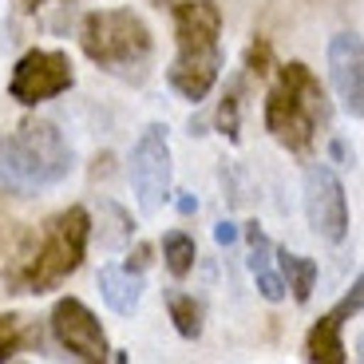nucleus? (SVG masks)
Segmentation results:
<instances>
[{
  "instance_id": "1",
  "label": "nucleus",
  "mask_w": 364,
  "mask_h": 364,
  "mask_svg": "<svg viewBox=\"0 0 364 364\" xmlns=\"http://www.w3.org/2000/svg\"><path fill=\"white\" fill-rule=\"evenodd\" d=\"M91 237V214L83 206H68L40 234H24L4 265L9 293H52L83 265Z\"/></svg>"
},
{
  "instance_id": "2",
  "label": "nucleus",
  "mask_w": 364,
  "mask_h": 364,
  "mask_svg": "<svg viewBox=\"0 0 364 364\" xmlns=\"http://www.w3.org/2000/svg\"><path fill=\"white\" fill-rule=\"evenodd\" d=\"M72 174V143L52 119H24L0 135V191L28 198Z\"/></svg>"
},
{
  "instance_id": "3",
  "label": "nucleus",
  "mask_w": 364,
  "mask_h": 364,
  "mask_svg": "<svg viewBox=\"0 0 364 364\" xmlns=\"http://www.w3.org/2000/svg\"><path fill=\"white\" fill-rule=\"evenodd\" d=\"M328 123V95L313 68L301 60L277 64V75L265 95V131H269L285 151L305 155L317 143V131Z\"/></svg>"
},
{
  "instance_id": "4",
  "label": "nucleus",
  "mask_w": 364,
  "mask_h": 364,
  "mask_svg": "<svg viewBox=\"0 0 364 364\" xmlns=\"http://www.w3.org/2000/svg\"><path fill=\"white\" fill-rule=\"evenodd\" d=\"M80 48L91 64H100L103 72H143L151 52H155V36L143 24V16L131 9H95L80 20Z\"/></svg>"
},
{
  "instance_id": "5",
  "label": "nucleus",
  "mask_w": 364,
  "mask_h": 364,
  "mask_svg": "<svg viewBox=\"0 0 364 364\" xmlns=\"http://www.w3.org/2000/svg\"><path fill=\"white\" fill-rule=\"evenodd\" d=\"M127 174H131V191H135L143 214H159L171 202L174 191H171V143H166V127L151 123L135 139Z\"/></svg>"
},
{
  "instance_id": "6",
  "label": "nucleus",
  "mask_w": 364,
  "mask_h": 364,
  "mask_svg": "<svg viewBox=\"0 0 364 364\" xmlns=\"http://www.w3.org/2000/svg\"><path fill=\"white\" fill-rule=\"evenodd\" d=\"M75 83L72 72V60L64 52H48V48H32L16 60L12 68V80H9V95L24 107H36L44 100H55L64 95L68 87Z\"/></svg>"
},
{
  "instance_id": "7",
  "label": "nucleus",
  "mask_w": 364,
  "mask_h": 364,
  "mask_svg": "<svg viewBox=\"0 0 364 364\" xmlns=\"http://www.w3.org/2000/svg\"><path fill=\"white\" fill-rule=\"evenodd\" d=\"M305 218H309L313 234L341 246L348 237V198L341 186L337 171L325 163H313L305 171Z\"/></svg>"
},
{
  "instance_id": "8",
  "label": "nucleus",
  "mask_w": 364,
  "mask_h": 364,
  "mask_svg": "<svg viewBox=\"0 0 364 364\" xmlns=\"http://www.w3.org/2000/svg\"><path fill=\"white\" fill-rule=\"evenodd\" d=\"M48 325H52V337L60 341V348H64L68 356H75V360H107L111 356L107 333H103L100 317H95L80 297L55 301Z\"/></svg>"
},
{
  "instance_id": "9",
  "label": "nucleus",
  "mask_w": 364,
  "mask_h": 364,
  "mask_svg": "<svg viewBox=\"0 0 364 364\" xmlns=\"http://www.w3.org/2000/svg\"><path fill=\"white\" fill-rule=\"evenodd\" d=\"M328 75H333L341 107L353 119H360L364 115V48L356 32H337L328 40Z\"/></svg>"
},
{
  "instance_id": "10",
  "label": "nucleus",
  "mask_w": 364,
  "mask_h": 364,
  "mask_svg": "<svg viewBox=\"0 0 364 364\" xmlns=\"http://www.w3.org/2000/svg\"><path fill=\"white\" fill-rule=\"evenodd\" d=\"M174 40L182 55H222V9L214 0H178L174 4Z\"/></svg>"
},
{
  "instance_id": "11",
  "label": "nucleus",
  "mask_w": 364,
  "mask_h": 364,
  "mask_svg": "<svg viewBox=\"0 0 364 364\" xmlns=\"http://www.w3.org/2000/svg\"><path fill=\"white\" fill-rule=\"evenodd\" d=\"M222 75V55H174L166 68V83L174 95H182L186 103H202L214 91Z\"/></svg>"
},
{
  "instance_id": "12",
  "label": "nucleus",
  "mask_w": 364,
  "mask_h": 364,
  "mask_svg": "<svg viewBox=\"0 0 364 364\" xmlns=\"http://www.w3.org/2000/svg\"><path fill=\"white\" fill-rule=\"evenodd\" d=\"M246 242H250V273H254L257 282V293H262L265 301H285V277L282 269H277V257H273V242L265 237V230L257 226V222H246Z\"/></svg>"
},
{
  "instance_id": "13",
  "label": "nucleus",
  "mask_w": 364,
  "mask_h": 364,
  "mask_svg": "<svg viewBox=\"0 0 364 364\" xmlns=\"http://www.w3.org/2000/svg\"><path fill=\"white\" fill-rule=\"evenodd\" d=\"M100 297L119 317H131L143 301V273L131 265H103L100 269Z\"/></svg>"
},
{
  "instance_id": "14",
  "label": "nucleus",
  "mask_w": 364,
  "mask_h": 364,
  "mask_svg": "<svg viewBox=\"0 0 364 364\" xmlns=\"http://www.w3.org/2000/svg\"><path fill=\"white\" fill-rule=\"evenodd\" d=\"M273 257H277V269H282V277H285V289H293V301L305 305V301L313 297V289H317L321 265L313 262V257L289 254V250H282V246H273Z\"/></svg>"
},
{
  "instance_id": "15",
  "label": "nucleus",
  "mask_w": 364,
  "mask_h": 364,
  "mask_svg": "<svg viewBox=\"0 0 364 364\" xmlns=\"http://www.w3.org/2000/svg\"><path fill=\"white\" fill-rule=\"evenodd\" d=\"M341 328L345 325H341L333 313H325V317L309 328V337H305V353H309V360H317V364H345L348 360L345 341H341Z\"/></svg>"
},
{
  "instance_id": "16",
  "label": "nucleus",
  "mask_w": 364,
  "mask_h": 364,
  "mask_svg": "<svg viewBox=\"0 0 364 364\" xmlns=\"http://www.w3.org/2000/svg\"><path fill=\"white\" fill-rule=\"evenodd\" d=\"M44 333L32 317H20V313H0V360H12L24 348H40Z\"/></svg>"
},
{
  "instance_id": "17",
  "label": "nucleus",
  "mask_w": 364,
  "mask_h": 364,
  "mask_svg": "<svg viewBox=\"0 0 364 364\" xmlns=\"http://www.w3.org/2000/svg\"><path fill=\"white\" fill-rule=\"evenodd\" d=\"M163 262L171 269V277H191L194 273V262H198V246H194V237L186 230H171L163 234Z\"/></svg>"
},
{
  "instance_id": "18",
  "label": "nucleus",
  "mask_w": 364,
  "mask_h": 364,
  "mask_svg": "<svg viewBox=\"0 0 364 364\" xmlns=\"http://www.w3.org/2000/svg\"><path fill=\"white\" fill-rule=\"evenodd\" d=\"M166 313H171L174 328H178L182 341H198L202 337V309L191 293H178V289H166Z\"/></svg>"
},
{
  "instance_id": "19",
  "label": "nucleus",
  "mask_w": 364,
  "mask_h": 364,
  "mask_svg": "<svg viewBox=\"0 0 364 364\" xmlns=\"http://www.w3.org/2000/svg\"><path fill=\"white\" fill-rule=\"evenodd\" d=\"M218 131L230 139V143L242 139V83H230V91L222 95V103H218Z\"/></svg>"
},
{
  "instance_id": "20",
  "label": "nucleus",
  "mask_w": 364,
  "mask_h": 364,
  "mask_svg": "<svg viewBox=\"0 0 364 364\" xmlns=\"http://www.w3.org/2000/svg\"><path fill=\"white\" fill-rule=\"evenodd\" d=\"M246 68H250L254 75H269V72H273V48H269V40H254V44H250Z\"/></svg>"
},
{
  "instance_id": "21",
  "label": "nucleus",
  "mask_w": 364,
  "mask_h": 364,
  "mask_svg": "<svg viewBox=\"0 0 364 364\" xmlns=\"http://www.w3.org/2000/svg\"><path fill=\"white\" fill-rule=\"evenodd\" d=\"M360 297H364V277H356V282H353V293H345V297H341V305L333 309V317H337L341 325H345L348 317H356V313H360Z\"/></svg>"
},
{
  "instance_id": "22",
  "label": "nucleus",
  "mask_w": 364,
  "mask_h": 364,
  "mask_svg": "<svg viewBox=\"0 0 364 364\" xmlns=\"http://www.w3.org/2000/svg\"><path fill=\"white\" fill-rule=\"evenodd\" d=\"M214 242H218V246H234V242H237V226L222 218L218 226H214Z\"/></svg>"
},
{
  "instance_id": "23",
  "label": "nucleus",
  "mask_w": 364,
  "mask_h": 364,
  "mask_svg": "<svg viewBox=\"0 0 364 364\" xmlns=\"http://www.w3.org/2000/svg\"><path fill=\"white\" fill-rule=\"evenodd\" d=\"M171 198H174V194H171ZM174 206H178V214H182V218H191V214H198V198H194V194H186V191H178Z\"/></svg>"
},
{
  "instance_id": "24",
  "label": "nucleus",
  "mask_w": 364,
  "mask_h": 364,
  "mask_svg": "<svg viewBox=\"0 0 364 364\" xmlns=\"http://www.w3.org/2000/svg\"><path fill=\"white\" fill-rule=\"evenodd\" d=\"M333 159H337L341 166H353V159H356V155H348V146H345V139H333Z\"/></svg>"
},
{
  "instance_id": "25",
  "label": "nucleus",
  "mask_w": 364,
  "mask_h": 364,
  "mask_svg": "<svg viewBox=\"0 0 364 364\" xmlns=\"http://www.w3.org/2000/svg\"><path fill=\"white\" fill-rule=\"evenodd\" d=\"M127 265H131V269H139V273H143L146 265H151V246H139V250H135V257H131Z\"/></svg>"
},
{
  "instance_id": "26",
  "label": "nucleus",
  "mask_w": 364,
  "mask_h": 364,
  "mask_svg": "<svg viewBox=\"0 0 364 364\" xmlns=\"http://www.w3.org/2000/svg\"><path fill=\"white\" fill-rule=\"evenodd\" d=\"M16 4H20V9H24V12H36L40 4H44V0H16Z\"/></svg>"
}]
</instances>
